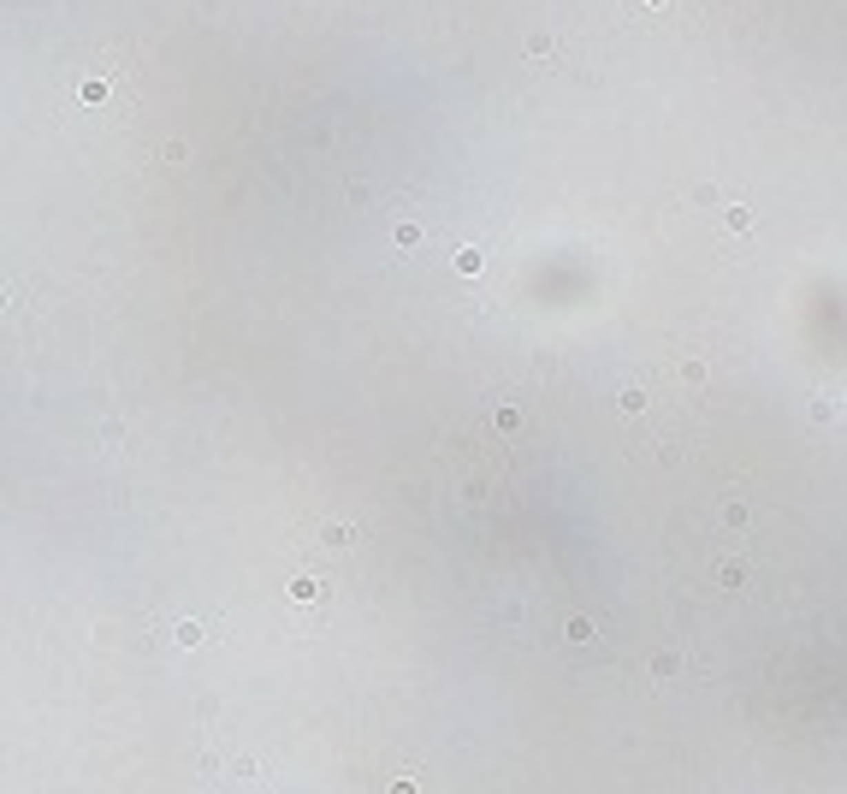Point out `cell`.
I'll return each mask as SVG.
<instances>
[{"label": "cell", "mask_w": 847, "mask_h": 794, "mask_svg": "<svg viewBox=\"0 0 847 794\" xmlns=\"http://www.w3.org/2000/svg\"><path fill=\"white\" fill-rule=\"evenodd\" d=\"M492 427H498V433H516V427H522V409H498Z\"/></svg>", "instance_id": "obj_1"}, {"label": "cell", "mask_w": 847, "mask_h": 794, "mask_svg": "<svg viewBox=\"0 0 847 794\" xmlns=\"http://www.w3.org/2000/svg\"><path fill=\"white\" fill-rule=\"evenodd\" d=\"M421 243V225H397V250H415Z\"/></svg>", "instance_id": "obj_2"}, {"label": "cell", "mask_w": 847, "mask_h": 794, "mask_svg": "<svg viewBox=\"0 0 847 794\" xmlns=\"http://www.w3.org/2000/svg\"><path fill=\"white\" fill-rule=\"evenodd\" d=\"M178 647H202V629H196V622H178Z\"/></svg>", "instance_id": "obj_3"}, {"label": "cell", "mask_w": 847, "mask_h": 794, "mask_svg": "<svg viewBox=\"0 0 847 794\" xmlns=\"http://www.w3.org/2000/svg\"><path fill=\"white\" fill-rule=\"evenodd\" d=\"M675 670H682V658H675V652H664V658L652 664V676H675Z\"/></svg>", "instance_id": "obj_4"}, {"label": "cell", "mask_w": 847, "mask_h": 794, "mask_svg": "<svg viewBox=\"0 0 847 794\" xmlns=\"http://www.w3.org/2000/svg\"><path fill=\"white\" fill-rule=\"evenodd\" d=\"M456 267H462V273H480V250H456Z\"/></svg>", "instance_id": "obj_5"}, {"label": "cell", "mask_w": 847, "mask_h": 794, "mask_svg": "<svg viewBox=\"0 0 847 794\" xmlns=\"http://www.w3.org/2000/svg\"><path fill=\"white\" fill-rule=\"evenodd\" d=\"M391 794H415V782H409V777H397V782H391Z\"/></svg>", "instance_id": "obj_6"}]
</instances>
